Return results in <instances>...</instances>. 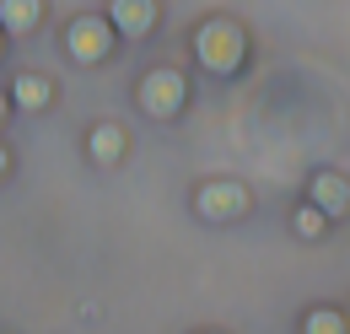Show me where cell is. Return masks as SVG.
I'll list each match as a JSON object with an SVG mask.
<instances>
[{
    "label": "cell",
    "instance_id": "12",
    "mask_svg": "<svg viewBox=\"0 0 350 334\" xmlns=\"http://www.w3.org/2000/svg\"><path fill=\"white\" fill-rule=\"evenodd\" d=\"M0 172H5V151H0Z\"/></svg>",
    "mask_w": 350,
    "mask_h": 334
},
{
    "label": "cell",
    "instance_id": "4",
    "mask_svg": "<svg viewBox=\"0 0 350 334\" xmlns=\"http://www.w3.org/2000/svg\"><path fill=\"white\" fill-rule=\"evenodd\" d=\"M200 210H205V216H216V221H226V216H237V210H243V189H237V183H211V189L200 194Z\"/></svg>",
    "mask_w": 350,
    "mask_h": 334
},
{
    "label": "cell",
    "instance_id": "8",
    "mask_svg": "<svg viewBox=\"0 0 350 334\" xmlns=\"http://www.w3.org/2000/svg\"><path fill=\"white\" fill-rule=\"evenodd\" d=\"M119 146H124V129H113V125H103L97 135H92V151H97L103 162H113V157H119Z\"/></svg>",
    "mask_w": 350,
    "mask_h": 334
},
{
    "label": "cell",
    "instance_id": "7",
    "mask_svg": "<svg viewBox=\"0 0 350 334\" xmlns=\"http://www.w3.org/2000/svg\"><path fill=\"white\" fill-rule=\"evenodd\" d=\"M16 103H22V108H44V103H49V81L22 76V81H16Z\"/></svg>",
    "mask_w": 350,
    "mask_h": 334
},
{
    "label": "cell",
    "instance_id": "9",
    "mask_svg": "<svg viewBox=\"0 0 350 334\" xmlns=\"http://www.w3.org/2000/svg\"><path fill=\"white\" fill-rule=\"evenodd\" d=\"M318 200H323V205H345L350 189L340 183V178H318Z\"/></svg>",
    "mask_w": 350,
    "mask_h": 334
},
{
    "label": "cell",
    "instance_id": "6",
    "mask_svg": "<svg viewBox=\"0 0 350 334\" xmlns=\"http://www.w3.org/2000/svg\"><path fill=\"white\" fill-rule=\"evenodd\" d=\"M0 16H5V27H33L38 22V0H0Z\"/></svg>",
    "mask_w": 350,
    "mask_h": 334
},
{
    "label": "cell",
    "instance_id": "11",
    "mask_svg": "<svg viewBox=\"0 0 350 334\" xmlns=\"http://www.w3.org/2000/svg\"><path fill=\"white\" fill-rule=\"evenodd\" d=\"M297 232L318 237V232H323V210H302V216H297Z\"/></svg>",
    "mask_w": 350,
    "mask_h": 334
},
{
    "label": "cell",
    "instance_id": "1",
    "mask_svg": "<svg viewBox=\"0 0 350 334\" xmlns=\"http://www.w3.org/2000/svg\"><path fill=\"white\" fill-rule=\"evenodd\" d=\"M200 60H205L211 70H232V65L243 60V38H237V27H226V22H205V27H200Z\"/></svg>",
    "mask_w": 350,
    "mask_h": 334
},
{
    "label": "cell",
    "instance_id": "10",
    "mask_svg": "<svg viewBox=\"0 0 350 334\" xmlns=\"http://www.w3.org/2000/svg\"><path fill=\"white\" fill-rule=\"evenodd\" d=\"M307 334H345V324H340L334 313H312V318H307Z\"/></svg>",
    "mask_w": 350,
    "mask_h": 334
},
{
    "label": "cell",
    "instance_id": "2",
    "mask_svg": "<svg viewBox=\"0 0 350 334\" xmlns=\"http://www.w3.org/2000/svg\"><path fill=\"white\" fill-rule=\"evenodd\" d=\"M178 103H183V76L178 70H151L146 76V108L151 114H173Z\"/></svg>",
    "mask_w": 350,
    "mask_h": 334
},
{
    "label": "cell",
    "instance_id": "5",
    "mask_svg": "<svg viewBox=\"0 0 350 334\" xmlns=\"http://www.w3.org/2000/svg\"><path fill=\"white\" fill-rule=\"evenodd\" d=\"M151 0H113V22L124 27V33H146L151 27Z\"/></svg>",
    "mask_w": 350,
    "mask_h": 334
},
{
    "label": "cell",
    "instance_id": "3",
    "mask_svg": "<svg viewBox=\"0 0 350 334\" xmlns=\"http://www.w3.org/2000/svg\"><path fill=\"white\" fill-rule=\"evenodd\" d=\"M70 54H76V60H103V54H108V27H103V22H76V27H70Z\"/></svg>",
    "mask_w": 350,
    "mask_h": 334
},
{
    "label": "cell",
    "instance_id": "13",
    "mask_svg": "<svg viewBox=\"0 0 350 334\" xmlns=\"http://www.w3.org/2000/svg\"><path fill=\"white\" fill-rule=\"evenodd\" d=\"M0 114H5V97H0Z\"/></svg>",
    "mask_w": 350,
    "mask_h": 334
}]
</instances>
